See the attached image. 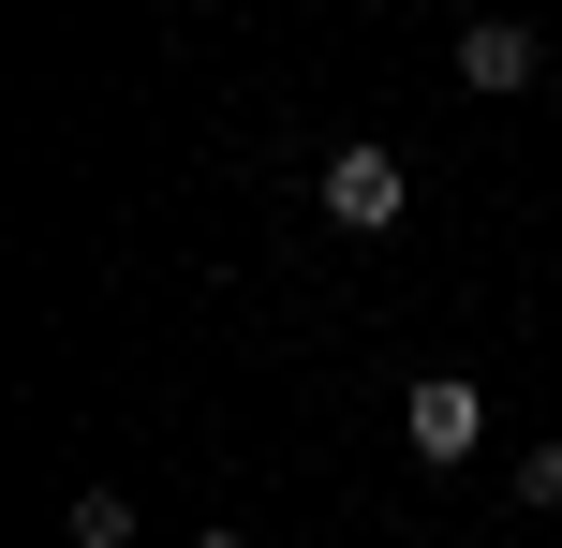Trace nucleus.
I'll list each match as a JSON object with an SVG mask.
<instances>
[{"mask_svg":"<svg viewBox=\"0 0 562 548\" xmlns=\"http://www.w3.org/2000/svg\"><path fill=\"white\" fill-rule=\"evenodd\" d=\"M400 445H415L429 474H459V460L488 445V385H474V371H429L415 401H400Z\"/></svg>","mask_w":562,"mask_h":548,"instance_id":"nucleus-1","label":"nucleus"},{"mask_svg":"<svg viewBox=\"0 0 562 548\" xmlns=\"http://www.w3.org/2000/svg\"><path fill=\"white\" fill-rule=\"evenodd\" d=\"M400 208H415L400 148H370V134H356V148H326V223H340V237H385Z\"/></svg>","mask_w":562,"mask_h":548,"instance_id":"nucleus-2","label":"nucleus"},{"mask_svg":"<svg viewBox=\"0 0 562 548\" xmlns=\"http://www.w3.org/2000/svg\"><path fill=\"white\" fill-rule=\"evenodd\" d=\"M533 75H548V45H533L518 15H474V30H459V89H488V104H504V89H533Z\"/></svg>","mask_w":562,"mask_h":548,"instance_id":"nucleus-3","label":"nucleus"},{"mask_svg":"<svg viewBox=\"0 0 562 548\" xmlns=\"http://www.w3.org/2000/svg\"><path fill=\"white\" fill-rule=\"evenodd\" d=\"M504 490L533 504V519H562V430H548V445H518V474H504Z\"/></svg>","mask_w":562,"mask_h":548,"instance_id":"nucleus-4","label":"nucleus"},{"mask_svg":"<svg viewBox=\"0 0 562 548\" xmlns=\"http://www.w3.org/2000/svg\"><path fill=\"white\" fill-rule=\"evenodd\" d=\"M59 534H75V548H134V504H119V490H75V519H59Z\"/></svg>","mask_w":562,"mask_h":548,"instance_id":"nucleus-5","label":"nucleus"},{"mask_svg":"<svg viewBox=\"0 0 562 548\" xmlns=\"http://www.w3.org/2000/svg\"><path fill=\"white\" fill-rule=\"evenodd\" d=\"M193 548H252V534H193Z\"/></svg>","mask_w":562,"mask_h":548,"instance_id":"nucleus-6","label":"nucleus"}]
</instances>
